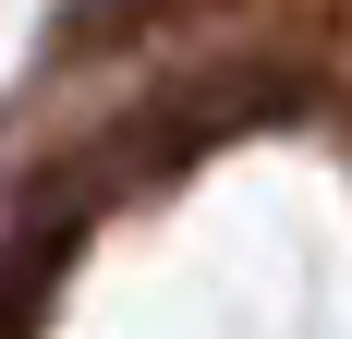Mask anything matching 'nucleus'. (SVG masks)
I'll use <instances>...</instances> for the list:
<instances>
[{
	"label": "nucleus",
	"mask_w": 352,
	"mask_h": 339,
	"mask_svg": "<svg viewBox=\"0 0 352 339\" xmlns=\"http://www.w3.org/2000/svg\"><path fill=\"white\" fill-rule=\"evenodd\" d=\"M195 12H231V0H85V12H73V49H134V36L195 25Z\"/></svg>",
	"instance_id": "1"
}]
</instances>
